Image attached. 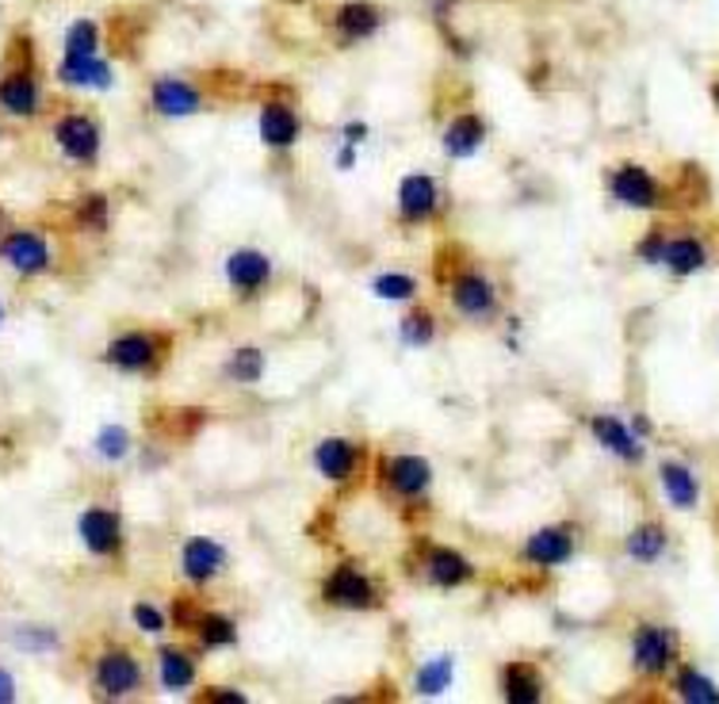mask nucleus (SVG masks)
<instances>
[{"instance_id": "13", "label": "nucleus", "mask_w": 719, "mask_h": 704, "mask_svg": "<svg viewBox=\"0 0 719 704\" xmlns=\"http://www.w3.org/2000/svg\"><path fill=\"white\" fill-rule=\"evenodd\" d=\"M227 547L211 536H192L180 547V574H184L192 586H207L227 571Z\"/></svg>"}, {"instance_id": "18", "label": "nucleus", "mask_w": 719, "mask_h": 704, "mask_svg": "<svg viewBox=\"0 0 719 704\" xmlns=\"http://www.w3.org/2000/svg\"><path fill=\"white\" fill-rule=\"evenodd\" d=\"M440 208V188L429 173H410L398 184V214L406 222H426Z\"/></svg>"}, {"instance_id": "28", "label": "nucleus", "mask_w": 719, "mask_h": 704, "mask_svg": "<svg viewBox=\"0 0 719 704\" xmlns=\"http://www.w3.org/2000/svg\"><path fill=\"white\" fill-rule=\"evenodd\" d=\"M192 632L203 651H219V647H233V643H238V624L222 613H199Z\"/></svg>"}, {"instance_id": "11", "label": "nucleus", "mask_w": 719, "mask_h": 704, "mask_svg": "<svg viewBox=\"0 0 719 704\" xmlns=\"http://www.w3.org/2000/svg\"><path fill=\"white\" fill-rule=\"evenodd\" d=\"M609 188H612V195H617V203H623V208H636V211H658V208H662V188H658V180L647 173L643 165L612 169Z\"/></svg>"}, {"instance_id": "22", "label": "nucleus", "mask_w": 719, "mask_h": 704, "mask_svg": "<svg viewBox=\"0 0 719 704\" xmlns=\"http://www.w3.org/2000/svg\"><path fill=\"white\" fill-rule=\"evenodd\" d=\"M589 433L597 436V444H601V449H609L612 456H620L623 463H639V460H643V444H639V436L631 433V429L623 425L620 418L597 414L593 422H589Z\"/></svg>"}, {"instance_id": "7", "label": "nucleus", "mask_w": 719, "mask_h": 704, "mask_svg": "<svg viewBox=\"0 0 719 704\" xmlns=\"http://www.w3.org/2000/svg\"><path fill=\"white\" fill-rule=\"evenodd\" d=\"M452 303H456V311L463 318H471V322H490V318L498 314L501 299H498V288H493L482 272L467 269L452 280Z\"/></svg>"}, {"instance_id": "6", "label": "nucleus", "mask_w": 719, "mask_h": 704, "mask_svg": "<svg viewBox=\"0 0 719 704\" xmlns=\"http://www.w3.org/2000/svg\"><path fill=\"white\" fill-rule=\"evenodd\" d=\"M142 663L131 655V651L116 647V651H103L97 658V690L103 697H131V693L142 690Z\"/></svg>"}, {"instance_id": "41", "label": "nucleus", "mask_w": 719, "mask_h": 704, "mask_svg": "<svg viewBox=\"0 0 719 704\" xmlns=\"http://www.w3.org/2000/svg\"><path fill=\"white\" fill-rule=\"evenodd\" d=\"M199 701H211V704H246V693L238 690H222V685H211Z\"/></svg>"}, {"instance_id": "29", "label": "nucleus", "mask_w": 719, "mask_h": 704, "mask_svg": "<svg viewBox=\"0 0 719 704\" xmlns=\"http://www.w3.org/2000/svg\"><path fill=\"white\" fill-rule=\"evenodd\" d=\"M452 677H456V658L437 655V658H429V663L418 666V674H413V690H418L421 697H440V693L452 685Z\"/></svg>"}, {"instance_id": "42", "label": "nucleus", "mask_w": 719, "mask_h": 704, "mask_svg": "<svg viewBox=\"0 0 719 704\" xmlns=\"http://www.w3.org/2000/svg\"><path fill=\"white\" fill-rule=\"evenodd\" d=\"M363 139H368V123H357V119H352V123H344V142L360 145Z\"/></svg>"}, {"instance_id": "31", "label": "nucleus", "mask_w": 719, "mask_h": 704, "mask_svg": "<svg viewBox=\"0 0 719 704\" xmlns=\"http://www.w3.org/2000/svg\"><path fill=\"white\" fill-rule=\"evenodd\" d=\"M62 54H100V23L89 16L69 23L62 36Z\"/></svg>"}, {"instance_id": "1", "label": "nucleus", "mask_w": 719, "mask_h": 704, "mask_svg": "<svg viewBox=\"0 0 719 704\" xmlns=\"http://www.w3.org/2000/svg\"><path fill=\"white\" fill-rule=\"evenodd\" d=\"M322 597H326V605L349 609V613H371V609L383 605L376 582L352 563H341L329 571V579L322 582Z\"/></svg>"}, {"instance_id": "24", "label": "nucleus", "mask_w": 719, "mask_h": 704, "mask_svg": "<svg viewBox=\"0 0 719 704\" xmlns=\"http://www.w3.org/2000/svg\"><path fill=\"white\" fill-rule=\"evenodd\" d=\"M501 697L509 704H540L543 701V682L532 663H509L501 670Z\"/></svg>"}, {"instance_id": "9", "label": "nucleus", "mask_w": 719, "mask_h": 704, "mask_svg": "<svg viewBox=\"0 0 719 704\" xmlns=\"http://www.w3.org/2000/svg\"><path fill=\"white\" fill-rule=\"evenodd\" d=\"M379 475H383L387 491H395L398 497H426L429 486H432V463L421 460V456H410V452H402V456H387L379 463Z\"/></svg>"}, {"instance_id": "44", "label": "nucleus", "mask_w": 719, "mask_h": 704, "mask_svg": "<svg viewBox=\"0 0 719 704\" xmlns=\"http://www.w3.org/2000/svg\"><path fill=\"white\" fill-rule=\"evenodd\" d=\"M337 165H341V169H352V165H357V145L344 142L341 150H337Z\"/></svg>"}, {"instance_id": "38", "label": "nucleus", "mask_w": 719, "mask_h": 704, "mask_svg": "<svg viewBox=\"0 0 719 704\" xmlns=\"http://www.w3.org/2000/svg\"><path fill=\"white\" fill-rule=\"evenodd\" d=\"M131 616H134V628L146 632V635H161L164 628H169V624H164V613H161V609L146 605V601H138V605L131 609Z\"/></svg>"}, {"instance_id": "37", "label": "nucleus", "mask_w": 719, "mask_h": 704, "mask_svg": "<svg viewBox=\"0 0 719 704\" xmlns=\"http://www.w3.org/2000/svg\"><path fill=\"white\" fill-rule=\"evenodd\" d=\"M77 222H81L84 230H108V200L103 195H89V200L77 208Z\"/></svg>"}, {"instance_id": "15", "label": "nucleus", "mask_w": 719, "mask_h": 704, "mask_svg": "<svg viewBox=\"0 0 719 704\" xmlns=\"http://www.w3.org/2000/svg\"><path fill=\"white\" fill-rule=\"evenodd\" d=\"M0 257H4V264L12 272H23V276H39V272H47L50 264V245L42 234H34V230H16V234H8L4 242H0Z\"/></svg>"}, {"instance_id": "48", "label": "nucleus", "mask_w": 719, "mask_h": 704, "mask_svg": "<svg viewBox=\"0 0 719 704\" xmlns=\"http://www.w3.org/2000/svg\"><path fill=\"white\" fill-rule=\"evenodd\" d=\"M0 230H4V214H0Z\"/></svg>"}, {"instance_id": "49", "label": "nucleus", "mask_w": 719, "mask_h": 704, "mask_svg": "<svg viewBox=\"0 0 719 704\" xmlns=\"http://www.w3.org/2000/svg\"><path fill=\"white\" fill-rule=\"evenodd\" d=\"M288 4H302V0H288Z\"/></svg>"}, {"instance_id": "32", "label": "nucleus", "mask_w": 719, "mask_h": 704, "mask_svg": "<svg viewBox=\"0 0 719 704\" xmlns=\"http://www.w3.org/2000/svg\"><path fill=\"white\" fill-rule=\"evenodd\" d=\"M261 375H264V352H261V349L249 345V349L230 352V360H227V380L253 388V383H261Z\"/></svg>"}, {"instance_id": "33", "label": "nucleus", "mask_w": 719, "mask_h": 704, "mask_svg": "<svg viewBox=\"0 0 719 704\" xmlns=\"http://www.w3.org/2000/svg\"><path fill=\"white\" fill-rule=\"evenodd\" d=\"M666 552V532L658 525H639L628 532V555L636 563H655Z\"/></svg>"}, {"instance_id": "34", "label": "nucleus", "mask_w": 719, "mask_h": 704, "mask_svg": "<svg viewBox=\"0 0 719 704\" xmlns=\"http://www.w3.org/2000/svg\"><path fill=\"white\" fill-rule=\"evenodd\" d=\"M432 338H437V318L429 311H410L398 322V341L406 349H426Z\"/></svg>"}, {"instance_id": "43", "label": "nucleus", "mask_w": 719, "mask_h": 704, "mask_svg": "<svg viewBox=\"0 0 719 704\" xmlns=\"http://www.w3.org/2000/svg\"><path fill=\"white\" fill-rule=\"evenodd\" d=\"M16 701V677L8 670H0V704Z\"/></svg>"}, {"instance_id": "40", "label": "nucleus", "mask_w": 719, "mask_h": 704, "mask_svg": "<svg viewBox=\"0 0 719 704\" xmlns=\"http://www.w3.org/2000/svg\"><path fill=\"white\" fill-rule=\"evenodd\" d=\"M666 242H670V238H666L662 230H655V234H647L643 242H639V257H643L647 264H662V257H666Z\"/></svg>"}, {"instance_id": "39", "label": "nucleus", "mask_w": 719, "mask_h": 704, "mask_svg": "<svg viewBox=\"0 0 719 704\" xmlns=\"http://www.w3.org/2000/svg\"><path fill=\"white\" fill-rule=\"evenodd\" d=\"M16 643H20L23 651H50V647H58V635L42 632V628H23V632H16Z\"/></svg>"}, {"instance_id": "5", "label": "nucleus", "mask_w": 719, "mask_h": 704, "mask_svg": "<svg viewBox=\"0 0 719 704\" xmlns=\"http://www.w3.org/2000/svg\"><path fill=\"white\" fill-rule=\"evenodd\" d=\"M150 108L164 119H188L203 111V89L192 84L188 77L164 73L150 84Z\"/></svg>"}, {"instance_id": "27", "label": "nucleus", "mask_w": 719, "mask_h": 704, "mask_svg": "<svg viewBox=\"0 0 719 704\" xmlns=\"http://www.w3.org/2000/svg\"><path fill=\"white\" fill-rule=\"evenodd\" d=\"M662 264L673 272V276H692L708 264V249L697 242V238H670L666 242V257Z\"/></svg>"}, {"instance_id": "14", "label": "nucleus", "mask_w": 719, "mask_h": 704, "mask_svg": "<svg viewBox=\"0 0 719 704\" xmlns=\"http://www.w3.org/2000/svg\"><path fill=\"white\" fill-rule=\"evenodd\" d=\"M257 134L268 150H291L302 134V119L288 100H264L261 104V115H257Z\"/></svg>"}, {"instance_id": "45", "label": "nucleus", "mask_w": 719, "mask_h": 704, "mask_svg": "<svg viewBox=\"0 0 719 704\" xmlns=\"http://www.w3.org/2000/svg\"><path fill=\"white\" fill-rule=\"evenodd\" d=\"M459 0H432V12H437V20H445V16H452V8Z\"/></svg>"}, {"instance_id": "26", "label": "nucleus", "mask_w": 719, "mask_h": 704, "mask_svg": "<svg viewBox=\"0 0 719 704\" xmlns=\"http://www.w3.org/2000/svg\"><path fill=\"white\" fill-rule=\"evenodd\" d=\"M158 677H161V690L164 693H184L196 685V658L188 651L177 647H164L158 655Z\"/></svg>"}, {"instance_id": "4", "label": "nucleus", "mask_w": 719, "mask_h": 704, "mask_svg": "<svg viewBox=\"0 0 719 704\" xmlns=\"http://www.w3.org/2000/svg\"><path fill=\"white\" fill-rule=\"evenodd\" d=\"M164 356V338L158 333H123L103 349V360L119 372H153Z\"/></svg>"}, {"instance_id": "35", "label": "nucleus", "mask_w": 719, "mask_h": 704, "mask_svg": "<svg viewBox=\"0 0 719 704\" xmlns=\"http://www.w3.org/2000/svg\"><path fill=\"white\" fill-rule=\"evenodd\" d=\"M371 291L383 303H410L418 295V280L406 276V272H383V276H376V283H371Z\"/></svg>"}, {"instance_id": "16", "label": "nucleus", "mask_w": 719, "mask_h": 704, "mask_svg": "<svg viewBox=\"0 0 719 704\" xmlns=\"http://www.w3.org/2000/svg\"><path fill=\"white\" fill-rule=\"evenodd\" d=\"M77 532H81V544L92 555H119V547H123V521L111 510H103V505L84 510L77 517Z\"/></svg>"}, {"instance_id": "20", "label": "nucleus", "mask_w": 719, "mask_h": 704, "mask_svg": "<svg viewBox=\"0 0 719 704\" xmlns=\"http://www.w3.org/2000/svg\"><path fill=\"white\" fill-rule=\"evenodd\" d=\"M421 566H426V579L440 590H459L475 579V563L456 547H429Z\"/></svg>"}, {"instance_id": "3", "label": "nucleus", "mask_w": 719, "mask_h": 704, "mask_svg": "<svg viewBox=\"0 0 719 704\" xmlns=\"http://www.w3.org/2000/svg\"><path fill=\"white\" fill-rule=\"evenodd\" d=\"M678 658V632L666 628V624H643L631 640V663L643 674H666Z\"/></svg>"}, {"instance_id": "30", "label": "nucleus", "mask_w": 719, "mask_h": 704, "mask_svg": "<svg viewBox=\"0 0 719 704\" xmlns=\"http://www.w3.org/2000/svg\"><path fill=\"white\" fill-rule=\"evenodd\" d=\"M673 690H678L681 701H692V704H719V685L712 677H705L697 666H686L678 677H673Z\"/></svg>"}, {"instance_id": "8", "label": "nucleus", "mask_w": 719, "mask_h": 704, "mask_svg": "<svg viewBox=\"0 0 719 704\" xmlns=\"http://www.w3.org/2000/svg\"><path fill=\"white\" fill-rule=\"evenodd\" d=\"M0 108L8 115H20V119H31L42 111V84L34 77V66L23 62V66H12L4 77H0Z\"/></svg>"}, {"instance_id": "2", "label": "nucleus", "mask_w": 719, "mask_h": 704, "mask_svg": "<svg viewBox=\"0 0 719 704\" xmlns=\"http://www.w3.org/2000/svg\"><path fill=\"white\" fill-rule=\"evenodd\" d=\"M387 12L376 4V0H341V4L329 12V31L341 47H360V42H371L383 31Z\"/></svg>"}, {"instance_id": "19", "label": "nucleus", "mask_w": 719, "mask_h": 704, "mask_svg": "<svg viewBox=\"0 0 719 704\" xmlns=\"http://www.w3.org/2000/svg\"><path fill=\"white\" fill-rule=\"evenodd\" d=\"M227 280L241 295H257L268 280H272V261L261 249H233L227 257Z\"/></svg>"}, {"instance_id": "10", "label": "nucleus", "mask_w": 719, "mask_h": 704, "mask_svg": "<svg viewBox=\"0 0 719 704\" xmlns=\"http://www.w3.org/2000/svg\"><path fill=\"white\" fill-rule=\"evenodd\" d=\"M363 463V444L349 441V436H326L314 444V467L329 483H352Z\"/></svg>"}, {"instance_id": "21", "label": "nucleus", "mask_w": 719, "mask_h": 704, "mask_svg": "<svg viewBox=\"0 0 719 704\" xmlns=\"http://www.w3.org/2000/svg\"><path fill=\"white\" fill-rule=\"evenodd\" d=\"M575 555V536L570 529H536L532 536L525 540V560L532 566H562Z\"/></svg>"}, {"instance_id": "25", "label": "nucleus", "mask_w": 719, "mask_h": 704, "mask_svg": "<svg viewBox=\"0 0 719 704\" xmlns=\"http://www.w3.org/2000/svg\"><path fill=\"white\" fill-rule=\"evenodd\" d=\"M658 483H662V494L670 497L678 510H692V505L700 502V483L686 463H662V467H658Z\"/></svg>"}, {"instance_id": "17", "label": "nucleus", "mask_w": 719, "mask_h": 704, "mask_svg": "<svg viewBox=\"0 0 719 704\" xmlns=\"http://www.w3.org/2000/svg\"><path fill=\"white\" fill-rule=\"evenodd\" d=\"M58 81L66 84V89H111V62L100 54H62V62H58Z\"/></svg>"}, {"instance_id": "36", "label": "nucleus", "mask_w": 719, "mask_h": 704, "mask_svg": "<svg viewBox=\"0 0 719 704\" xmlns=\"http://www.w3.org/2000/svg\"><path fill=\"white\" fill-rule=\"evenodd\" d=\"M97 452L103 460H123L127 452H131V433H127L123 425H103L100 436H97Z\"/></svg>"}, {"instance_id": "47", "label": "nucleus", "mask_w": 719, "mask_h": 704, "mask_svg": "<svg viewBox=\"0 0 719 704\" xmlns=\"http://www.w3.org/2000/svg\"><path fill=\"white\" fill-rule=\"evenodd\" d=\"M0 322H4V306H0Z\"/></svg>"}, {"instance_id": "12", "label": "nucleus", "mask_w": 719, "mask_h": 704, "mask_svg": "<svg viewBox=\"0 0 719 704\" xmlns=\"http://www.w3.org/2000/svg\"><path fill=\"white\" fill-rule=\"evenodd\" d=\"M54 139L62 145V153L69 161H81V165H89V161H97L100 153V127L92 115H84V111H69L54 123Z\"/></svg>"}, {"instance_id": "23", "label": "nucleus", "mask_w": 719, "mask_h": 704, "mask_svg": "<svg viewBox=\"0 0 719 704\" xmlns=\"http://www.w3.org/2000/svg\"><path fill=\"white\" fill-rule=\"evenodd\" d=\"M482 142H487V123H482V115H475V111H463V115H456L452 123L445 127V153L452 161L475 158V153L482 150Z\"/></svg>"}, {"instance_id": "46", "label": "nucleus", "mask_w": 719, "mask_h": 704, "mask_svg": "<svg viewBox=\"0 0 719 704\" xmlns=\"http://www.w3.org/2000/svg\"><path fill=\"white\" fill-rule=\"evenodd\" d=\"M712 97H716V108H719V81H716V89H712Z\"/></svg>"}]
</instances>
